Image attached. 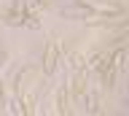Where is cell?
<instances>
[{"mask_svg": "<svg viewBox=\"0 0 129 116\" xmlns=\"http://www.w3.org/2000/svg\"><path fill=\"white\" fill-rule=\"evenodd\" d=\"M22 16H24V25H27V27H32V30H40L38 14L32 11V3H30V0H24V6H22Z\"/></svg>", "mask_w": 129, "mask_h": 116, "instance_id": "7a4b0ae2", "label": "cell"}, {"mask_svg": "<svg viewBox=\"0 0 129 116\" xmlns=\"http://www.w3.org/2000/svg\"><path fill=\"white\" fill-rule=\"evenodd\" d=\"M62 57H64V49L56 41H48L46 49H43V76H54V70H56Z\"/></svg>", "mask_w": 129, "mask_h": 116, "instance_id": "6da1fadb", "label": "cell"}, {"mask_svg": "<svg viewBox=\"0 0 129 116\" xmlns=\"http://www.w3.org/2000/svg\"><path fill=\"white\" fill-rule=\"evenodd\" d=\"M32 6H46V3H43V0H30Z\"/></svg>", "mask_w": 129, "mask_h": 116, "instance_id": "277c9868", "label": "cell"}, {"mask_svg": "<svg viewBox=\"0 0 129 116\" xmlns=\"http://www.w3.org/2000/svg\"><path fill=\"white\" fill-rule=\"evenodd\" d=\"M3 65H6V51L0 49V67H3Z\"/></svg>", "mask_w": 129, "mask_h": 116, "instance_id": "3957f363", "label": "cell"}]
</instances>
